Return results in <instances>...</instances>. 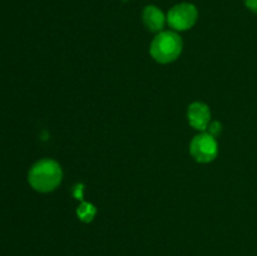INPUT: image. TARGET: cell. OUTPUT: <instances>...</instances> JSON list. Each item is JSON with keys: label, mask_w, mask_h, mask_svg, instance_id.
I'll return each mask as SVG.
<instances>
[{"label": "cell", "mask_w": 257, "mask_h": 256, "mask_svg": "<svg viewBox=\"0 0 257 256\" xmlns=\"http://www.w3.org/2000/svg\"><path fill=\"white\" fill-rule=\"evenodd\" d=\"M63 171L59 163L54 160H40L30 168L28 181L35 191L50 192L60 185Z\"/></svg>", "instance_id": "cell-1"}, {"label": "cell", "mask_w": 257, "mask_h": 256, "mask_svg": "<svg viewBox=\"0 0 257 256\" xmlns=\"http://www.w3.org/2000/svg\"><path fill=\"white\" fill-rule=\"evenodd\" d=\"M183 43L173 30H163L155 37L150 52L153 59L161 64H168L177 59L182 53Z\"/></svg>", "instance_id": "cell-2"}, {"label": "cell", "mask_w": 257, "mask_h": 256, "mask_svg": "<svg viewBox=\"0 0 257 256\" xmlns=\"http://www.w3.org/2000/svg\"><path fill=\"white\" fill-rule=\"evenodd\" d=\"M190 152L192 157L200 163L212 162L218 155V145L216 137L208 132L200 133L191 141Z\"/></svg>", "instance_id": "cell-3"}, {"label": "cell", "mask_w": 257, "mask_h": 256, "mask_svg": "<svg viewBox=\"0 0 257 256\" xmlns=\"http://www.w3.org/2000/svg\"><path fill=\"white\" fill-rule=\"evenodd\" d=\"M198 12L196 7L190 3H181L175 5L167 14V23L172 29L177 32L188 30L196 24Z\"/></svg>", "instance_id": "cell-4"}, {"label": "cell", "mask_w": 257, "mask_h": 256, "mask_svg": "<svg viewBox=\"0 0 257 256\" xmlns=\"http://www.w3.org/2000/svg\"><path fill=\"white\" fill-rule=\"evenodd\" d=\"M187 119L195 130L206 131L211 123L210 108L202 102L192 103L187 109Z\"/></svg>", "instance_id": "cell-5"}, {"label": "cell", "mask_w": 257, "mask_h": 256, "mask_svg": "<svg viewBox=\"0 0 257 256\" xmlns=\"http://www.w3.org/2000/svg\"><path fill=\"white\" fill-rule=\"evenodd\" d=\"M142 18L147 29L155 33L162 32L163 27H165L166 22H167V18L165 17L162 10L160 8L155 7V5H147L143 9Z\"/></svg>", "instance_id": "cell-6"}, {"label": "cell", "mask_w": 257, "mask_h": 256, "mask_svg": "<svg viewBox=\"0 0 257 256\" xmlns=\"http://www.w3.org/2000/svg\"><path fill=\"white\" fill-rule=\"evenodd\" d=\"M95 213H97V210H95L94 206H93L92 203L88 202H83L77 210L78 217H79L83 222H90V221L94 218Z\"/></svg>", "instance_id": "cell-7"}, {"label": "cell", "mask_w": 257, "mask_h": 256, "mask_svg": "<svg viewBox=\"0 0 257 256\" xmlns=\"http://www.w3.org/2000/svg\"><path fill=\"white\" fill-rule=\"evenodd\" d=\"M207 131L211 136L217 137V136L221 133V131H222V125H221L220 122H211L210 124H208Z\"/></svg>", "instance_id": "cell-8"}, {"label": "cell", "mask_w": 257, "mask_h": 256, "mask_svg": "<svg viewBox=\"0 0 257 256\" xmlns=\"http://www.w3.org/2000/svg\"><path fill=\"white\" fill-rule=\"evenodd\" d=\"M245 4L247 9H250L251 12L257 14V0H245Z\"/></svg>", "instance_id": "cell-9"}]
</instances>
